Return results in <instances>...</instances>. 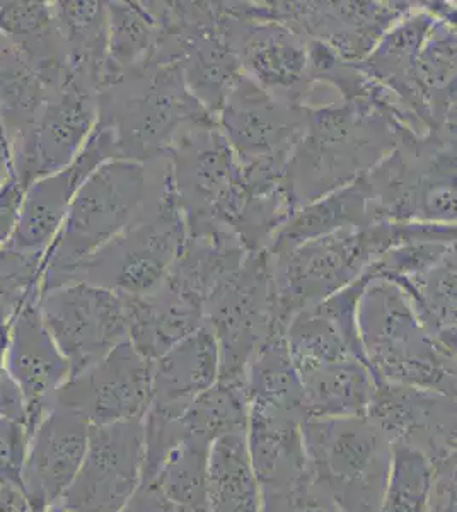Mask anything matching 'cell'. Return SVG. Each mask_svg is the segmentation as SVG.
<instances>
[{
  "label": "cell",
  "instance_id": "obj_1",
  "mask_svg": "<svg viewBox=\"0 0 457 512\" xmlns=\"http://www.w3.org/2000/svg\"><path fill=\"white\" fill-rule=\"evenodd\" d=\"M396 103L384 88L376 99H338L311 108L285 166V183L296 209L360 180L398 146L408 128L401 123Z\"/></svg>",
  "mask_w": 457,
  "mask_h": 512
},
{
  "label": "cell",
  "instance_id": "obj_2",
  "mask_svg": "<svg viewBox=\"0 0 457 512\" xmlns=\"http://www.w3.org/2000/svg\"><path fill=\"white\" fill-rule=\"evenodd\" d=\"M169 192L168 156L147 163L111 159L94 169L41 256V294L74 282L87 258L152 214Z\"/></svg>",
  "mask_w": 457,
  "mask_h": 512
},
{
  "label": "cell",
  "instance_id": "obj_3",
  "mask_svg": "<svg viewBox=\"0 0 457 512\" xmlns=\"http://www.w3.org/2000/svg\"><path fill=\"white\" fill-rule=\"evenodd\" d=\"M413 241L456 243V224L374 222L307 241L282 255H268L278 323L287 330L301 309L362 279L386 251Z\"/></svg>",
  "mask_w": 457,
  "mask_h": 512
},
{
  "label": "cell",
  "instance_id": "obj_4",
  "mask_svg": "<svg viewBox=\"0 0 457 512\" xmlns=\"http://www.w3.org/2000/svg\"><path fill=\"white\" fill-rule=\"evenodd\" d=\"M96 99L98 127L110 134L115 159L137 163L166 156L183 128L215 118L188 93L178 64L156 59L128 70Z\"/></svg>",
  "mask_w": 457,
  "mask_h": 512
},
{
  "label": "cell",
  "instance_id": "obj_5",
  "mask_svg": "<svg viewBox=\"0 0 457 512\" xmlns=\"http://www.w3.org/2000/svg\"><path fill=\"white\" fill-rule=\"evenodd\" d=\"M357 325L365 361L377 381L456 396V355L430 337L400 286L386 279L367 280Z\"/></svg>",
  "mask_w": 457,
  "mask_h": 512
},
{
  "label": "cell",
  "instance_id": "obj_6",
  "mask_svg": "<svg viewBox=\"0 0 457 512\" xmlns=\"http://www.w3.org/2000/svg\"><path fill=\"white\" fill-rule=\"evenodd\" d=\"M374 222L456 224V134H413L364 176Z\"/></svg>",
  "mask_w": 457,
  "mask_h": 512
},
{
  "label": "cell",
  "instance_id": "obj_7",
  "mask_svg": "<svg viewBox=\"0 0 457 512\" xmlns=\"http://www.w3.org/2000/svg\"><path fill=\"white\" fill-rule=\"evenodd\" d=\"M302 439L311 480L340 511H381L393 444L371 420L307 419Z\"/></svg>",
  "mask_w": 457,
  "mask_h": 512
},
{
  "label": "cell",
  "instance_id": "obj_8",
  "mask_svg": "<svg viewBox=\"0 0 457 512\" xmlns=\"http://www.w3.org/2000/svg\"><path fill=\"white\" fill-rule=\"evenodd\" d=\"M166 156L186 236L232 231L243 209L246 180L217 120L190 123L174 137Z\"/></svg>",
  "mask_w": 457,
  "mask_h": 512
},
{
  "label": "cell",
  "instance_id": "obj_9",
  "mask_svg": "<svg viewBox=\"0 0 457 512\" xmlns=\"http://www.w3.org/2000/svg\"><path fill=\"white\" fill-rule=\"evenodd\" d=\"M203 316L219 347L220 381L243 384L246 367L258 350L278 333L285 335L278 323L267 251L249 253L238 272L207 299Z\"/></svg>",
  "mask_w": 457,
  "mask_h": 512
},
{
  "label": "cell",
  "instance_id": "obj_10",
  "mask_svg": "<svg viewBox=\"0 0 457 512\" xmlns=\"http://www.w3.org/2000/svg\"><path fill=\"white\" fill-rule=\"evenodd\" d=\"M185 241V219L171 183L164 202L87 258L74 282H87L123 297L145 296L161 286Z\"/></svg>",
  "mask_w": 457,
  "mask_h": 512
},
{
  "label": "cell",
  "instance_id": "obj_11",
  "mask_svg": "<svg viewBox=\"0 0 457 512\" xmlns=\"http://www.w3.org/2000/svg\"><path fill=\"white\" fill-rule=\"evenodd\" d=\"M217 11L220 33L244 76L273 98L309 108L316 82L309 79L306 38L277 21L249 18L236 2H217Z\"/></svg>",
  "mask_w": 457,
  "mask_h": 512
},
{
  "label": "cell",
  "instance_id": "obj_12",
  "mask_svg": "<svg viewBox=\"0 0 457 512\" xmlns=\"http://www.w3.org/2000/svg\"><path fill=\"white\" fill-rule=\"evenodd\" d=\"M415 2H239L249 18L289 26L323 43L343 62L360 64Z\"/></svg>",
  "mask_w": 457,
  "mask_h": 512
},
{
  "label": "cell",
  "instance_id": "obj_13",
  "mask_svg": "<svg viewBox=\"0 0 457 512\" xmlns=\"http://www.w3.org/2000/svg\"><path fill=\"white\" fill-rule=\"evenodd\" d=\"M43 325L70 366V376L128 342L125 299L87 282H70L40 297Z\"/></svg>",
  "mask_w": 457,
  "mask_h": 512
},
{
  "label": "cell",
  "instance_id": "obj_14",
  "mask_svg": "<svg viewBox=\"0 0 457 512\" xmlns=\"http://www.w3.org/2000/svg\"><path fill=\"white\" fill-rule=\"evenodd\" d=\"M311 108L273 98L241 74L217 113V125L243 166L285 169Z\"/></svg>",
  "mask_w": 457,
  "mask_h": 512
},
{
  "label": "cell",
  "instance_id": "obj_15",
  "mask_svg": "<svg viewBox=\"0 0 457 512\" xmlns=\"http://www.w3.org/2000/svg\"><path fill=\"white\" fill-rule=\"evenodd\" d=\"M142 473V420L91 425L81 468L58 506L72 512H122L139 489Z\"/></svg>",
  "mask_w": 457,
  "mask_h": 512
},
{
  "label": "cell",
  "instance_id": "obj_16",
  "mask_svg": "<svg viewBox=\"0 0 457 512\" xmlns=\"http://www.w3.org/2000/svg\"><path fill=\"white\" fill-rule=\"evenodd\" d=\"M98 125L96 94L70 82L52 91L31 125L16 135V178L24 187L76 161Z\"/></svg>",
  "mask_w": 457,
  "mask_h": 512
},
{
  "label": "cell",
  "instance_id": "obj_17",
  "mask_svg": "<svg viewBox=\"0 0 457 512\" xmlns=\"http://www.w3.org/2000/svg\"><path fill=\"white\" fill-rule=\"evenodd\" d=\"M152 400V362L123 342L81 373L70 376L57 402L89 425L144 420Z\"/></svg>",
  "mask_w": 457,
  "mask_h": 512
},
{
  "label": "cell",
  "instance_id": "obj_18",
  "mask_svg": "<svg viewBox=\"0 0 457 512\" xmlns=\"http://www.w3.org/2000/svg\"><path fill=\"white\" fill-rule=\"evenodd\" d=\"M365 417L391 444L417 449L434 468L456 460V396L377 381Z\"/></svg>",
  "mask_w": 457,
  "mask_h": 512
},
{
  "label": "cell",
  "instance_id": "obj_19",
  "mask_svg": "<svg viewBox=\"0 0 457 512\" xmlns=\"http://www.w3.org/2000/svg\"><path fill=\"white\" fill-rule=\"evenodd\" d=\"M306 417L277 408L249 407V460L260 485L261 512H287L313 483L302 425Z\"/></svg>",
  "mask_w": 457,
  "mask_h": 512
},
{
  "label": "cell",
  "instance_id": "obj_20",
  "mask_svg": "<svg viewBox=\"0 0 457 512\" xmlns=\"http://www.w3.org/2000/svg\"><path fill=\"white\" fill-rule=\"evenodd\" d=\"M41 294L29 297L12 321L2 369L18 386L28 408L29 434L55 407L58 391L70 378V366L43 325Z\"/></svg>",
  "mask_w": 457,
  "mask_h": 512
},
{
  "label": "cell",
  "instance_id": "obj_21",
  "mask_svg": "<svg viewBox=\"0 0 457 512\" xmlns=\"http://www.w3.org/2000/svg\"><path fill=\"white\" fill-rule=\"evenodd\" d=\"M111 159H115V149L110 134L96 125L74 163L26 187L18 226L7 246L26 255L43 256L64 224L82 183L93 175L94 169Z\"/></svg>",
  "mask_w": 457,
  "mask_h": 512
},
{
  "label": "cell",
  "instance_id": "obj_22",
  "mask_svg": "<svg viewBox=\"0 0 457 512\" xmlns=\"http://www.w3.org/2000/svg\"><path fill=\"white\" fill-rule=\"evenodd\" d=\"M367 280L369 277L364 275L342 291L301 309L290 320L285 330V344L297 373L304 374L350 357L365 361L357 309Z\"/></svg>",
  "mask_w": 457,
  "mask_h": 512
},
{
  "label": "cell",
  "instance_id": "obj_23",
  "mask_svg": "<svg viewBox=\"0 0 457 512\" xmlns=\"http://www.w3.org/2000/svg\"><path fill=\"white\" fill-rule=\"evenodd\" d=\"M439 18L456 19L451 2H415L410 12L393 24L359 67L365 76L400 99L401 105L427 132H432L429 111L415 84L418 53Z\"/></svg>",
  "mask_w": 457,
  "mask_h": 512
},
{
  "label": "cell",
  "instance_id": "obj_24",
  "mask_svg": "<svg viewBox=\"0 0 457 512\" xmlns=\"http://www.w3.org/2000/svg\"><path fill=\"white\" fill-rule=\"evenodd\" d=\"M91 425L55 403L29 437L24 466V497L29 507L55 506L81 468Z\"/></svg>",
  "mask_w": 457,
  "mask_h": 512
},
{
  "label": "cell",
  "instance_id": "obj_25",
  "mask_svg": "<svg viewBox=\"0 0 457 512\" xmlns=\"http://www.w3.org/2000/svg\"><path fill=\"white\" fill-rule=\"evenodd\" d=\"M123 299L128 342L147 361H156L205 325L202 301L169 275L149 294Z\"/></svg>",
  "mask_w": 457,
  "mask_h": 512
},
{
  "label": "cell",
  "instance_id": "obj_26",
  "mask_svg": "<svg viewBox=\"0 0 457 512\" xmlns=\"http://www.w3.org/2000/svg\"><path fill=\"white\" fill-rule=\"evenodd\" d=\"M220 378L219 347L207 325L152 361L151 410L183 417L191 402Z\"/></svg>",
  "mask_w": 457,
  "mask_h": 512
},
{
  "label": "cell",
  "instance_id": "obj_27",
  "mask_svg": "<svg viewBox=\"0 0 457 512\" xmlns=\"http://www.w3.org/2000/svg\"><path fill=\"white\" fill-rule=\"evenodd\" d=\"M53 19L72 82L98 96L108 84V6L101 0H57Z\"/></svg>",
  "mask_w": 457,
  "mask_h": 512
},
{
  "label": "cell",
  "instance_id": "obj_28",
  "mask_svg": "<svg viewBox=\"0 0 457 512\" xmlns=\"http://www.w3.org/2000/svg\"><path fill=\"white\" fill-rule=\"evenodd\" d=\"M369 224H374V221L369 192L362 176L347 187L338 188L297 209L289 221L278 229L265 251L272 256L282 255L307 241Z\"/></svg>",
  "mask_w": 457,
  "mask_h": 512
},
{
  "label": "cell",
  "instance_id": "obj_29",
  "mask_svg": "<svg viewBox=\"0 0 457 512\" xmlns=\"http://www.w3.org/2000/svg\"><path fill=\"white\" fill-rule=\"evenodd\" d=\"M307 419L365 417L376 393L377 379L357 357L331 362L299 374Z\"/></svg>",
  "mask_w": 457,
  "mask_h": 512
},
{
  "label": "cell",
  "instance_id": "obj_30",
  "mask_svg": "<svg viewBox=\"0 0 457 512\" xmlns=\"http://www.w3.org/2000/svg\"><path fill=\"white\" fill-rule=\"evenodd\" d=\"M456 248L423 274L391 280L410 299L411 308L435 342L456 355Z\"/></svg>",
  "mask_w": 457,
  "mask_h": 512
},
{
  "label": "cell",
  "instance_id": "obj_31",
  "mask_svg": "<svg viewBox=\"0 0 457 512\" xmlns=\"http://www.w3.org/2000/svg\"><path fill=\"white\" fill-rule=\"evenodd\" d=\"M209 512H261L246 434L219 437L210 448Z\"/></svg>",
  "mask_w": 457,
  "mask_h": 512
},
{
  "label": "cell",
  "instance_id": "obj_32",
  "mask_svg": "<svg viewBox=\"0 0 457 512\" xmlns=\"http://www.w3.org/2000/svg\"><path fill=\"white\" fill-rule=\"evenodd\" d=\"M249 407H267L304 415L301 376L290 359L284 333H278L251 359L243 381Z\"/></svg>",
  "mask_w": 457,
  "mask_h": 512
},
{
  "label": "cell",
  "instance_id": "obj_33",
  "mask_svg": "<svg viewBox=\"0 0 457 512\" xmlns=\"http://www.w3.org/2000/svg\"><path fill=\"white\" fill-rule=\"evenodd\" d=\"M108 6V84L156 57L159 26L144 2H106ZM105 88V89H106ZM103 89V91H105Z\"/></svg>",
  "mask_w": 457,
  "mask_h": 512
},
{
  "label": "cell",
  "instance_id": "obj_34",
  "mask_svg": "<svg viewBox=\"0 0 457 512\" xmlns=\"http://www.w3.org/2000/svg\"><path fill=\"white\" fill-rule=\"evenodd\" d=\"M210 448L212 444L185 437L152 478L174 512H209Z\"/></svg>",
  "mask_w": 457,
  "mask_h": 512
},
{
  "label": "cell",
  "instance_id": "obj_35",
  "mask_svg": "<svg viewBox=\"0 0 457 512\" xmlns=\"http://www.w3.org/2000/svg\"><path fill=\"white\" fill-rule=\"evenodd\" d=\"M249 403L241 383H217L197 396L181 417L185 437L214 444L219 437L246 434Z\"/></svg>",
  "mask_w": 457,
  "mask_h": 512
},
{
  "label": "cell",
  "instance_id": "obj_36",
  "mask_svg": "<svg viewBox=\"0 0 457 512\" xmlns=\"http://www.w3.org/2000/svg\"><path fill=\"white\" fill-rule=\"evenodd\" d=\"M50 93L23 53L0 35V120L12 139L31 125Z\"/></svg>",
  "mask_w": 457,
  "mask_h": 512
},
{
  "label": "cell",
  "instance_id": "obj_37",
  "mask_svg": "<svg viewBox=\"0 0 457 512\" xmlns=\"http://www.w3.org/2000/svg\"><path fill=\"white\" fill-rule=\"evenodd\" d=\"M434 466L417 449L393 444L388 485L379 512H429Z\"/></svg>",
  "mask_w": 457,
  "mask_h": 512
},
{
  "label": "cell",
  "instance_id": "obj_38",
  "mask_svg": "<svg viewBox=\"0 0 457 512\" xmlns=\"http://www.w3.org/2000/svg\"><path fill=\"white\" fill-rule=\"evenodd\" d=\"M40 255L0 248V330L11 328L29 297L41 294Z\"/></svg>",
  "mask_w": 457,
  "mask_h": 512
},
{
  "label": "cell",
  "instance_id": "obj_39",
  "mask_svg": "<svg viewBox=\"0 0 457 512\" xmlns=\"http://www.w3.org/2000/svg\"><path fill=\"white\" fill-rule=\"evenodd\" d=\"M452 248H456V243H446V241L405 243L386 251L365 275L369 279H408L434 267L435 263L440 262Z\"/></svg>",
  "mask_w": 457,
  "mask_h": 512
},
{
  "label": "cell",
  "instance_id": "obj_40",
  "mask_svg": "<svg viewBox=\"0 0 457 512\" xmlns=\"http://www.w3.org/2000/svg\"><path fill=\"white\" fill-rule=\"evenodd\" d=\"M29 437L28 425L0 417V485L23 495Z\"/></svg>",
  "mask_w": 457,
  "mask_h": 512
},
{
  "label": "cell",
  "instance_id": "obj_41",
  "mask_svg": "<svg viewBox=\"0 0 457 512\" xmlns=\"http://www.w3.org/2000/svg\"><path fill=\"white\" fill-rule=\"evenodd\" d=\"M24 190L26 188L16 178L0 188V248L11 243L12 234L16 231Z\"/></svg>",
  "mask_w": 457,
  "mask_h": 512
},
{
  "label": "cell",
  "instance_id": "obj_42",
  "mask_svg": "<svg viewBox=\"0 0 457 512\" xmlns=\"http://www.w3.org/2000/svg\"><path fill=\"white\" fill-rule=\"evenodd\" d=\"M434 472V489L429 512H456V460L435 466Z\"/></svg>",
  "mask_w": 457,
  "mask_h": 512
},
{
  "label": "cell",
  "instance_id": "obj_43",
  "mask_svg": "<svg viewBox=\"0 0 457 512\" xmlns=\"http://www.w3.org/2000/svg\"><path fill=\"white\" fill-rule=\"evenodd\" d=\"M0 417L23 422L29 429L28 408L24 403L23 395L2 367H0Z\"/></svg>",
  "mask_w": 457,
  "mask_h": 512
},
{
  "label": "cell",
  "instance_id": "obj_44",
  "mask_svg": "<svg viewBox=\"0 0 457 512\" xmlns=\"http://www.w3.org/2000/svg\"><path fill=\"white\" fill-rule=\"evenodd\" d=\"M122 512H174L154 482H142Z\"/></svg>",
  "mask_w": 457,
  "mask_h": 512
},
{
  "label": "cell",
  "instance_id": "obj_45",
  "mask_svg": "<svg viewBox=\"0 0 457 512\" xmlns=\"http://www.w3.org/2000/svg\"><path fill=\"white\" fill-rule=\"evenodd\" d=\"M16 176V154L14 142L6 125L0 120V188L7 185Z\"/></svg>",
  "mask_w": 457,
  "mask_h": 512
},
{
  "label": "cell",
  "instance_id": "obj_46",
  "mask_svg": "<svg viewBox=\"0 0 457 512\" xmlns=\"http://www.w3.org/2000/svg\"><path fill=\"white\" fill-rule=\"evenodd\" d=\"M289 512H342L316 487L311 485L306 494L290 507Z\"/></svg>",
  "mask_w": 457,
  "mask_h": 512
},
{
  "label": "cell",
  "instance_id": "obj_47",
  "mask_svg": "<svg viewBox=\"0 0 457 512\" xmlns=\"http://www.w3.org/2000/svg\"><path fill=\"white\" fill-rule=\"evenodd\" d=\"M0 512H31L23 494L0 485Z\"/></svg>",
  "mask_w": 457,
  "mask_h": 512
},
{
  "label": "cell",
  "instance_id": "obj_48",
  "mask_svg": "<svg viewBox=\"0 0 457 512\" xmlns=\"http://www.w3.org/2000/svg\"><path fill=\"white\" fill-rule=\"evenodd\" d=\"M48 512H72V511H67V509H64V507L58 506V504H55V506L48 507Z\"/></svg>",
  "mask_w": 457,
  "mask_h": 512
}]
</instances>
